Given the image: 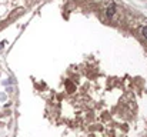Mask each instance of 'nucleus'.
<instances>
[{"mask_svg":"<svg viewBox=\"0 0 147 137\" xmlns=\"http://www.w3.org/2000/svg\"><path fill=\"white\" fill-rule=\"evenodd\" d=\"M114 11H116V6H114V4H110V6L107 7V11H106V13H107L109 17H111V16L114 14Z\"/></svg>","mask_w":147,"mask_h":137,"instance_id":"1","label":"nucleus"},{"mask_svg":"<svg viewBox=\"0 0 147 137\" xmlns=\"http://www.w3.org/2000/svg\"><path fill=\"white\" fill-rule=\"evenodd\" d=\"M142 34L144 36V39H147V26H146V27H143V29H142Z\"/></svg>","mask_w":147,"mask_h":137,"instance_id":"2","label":"nucleus"}]
</instances>
